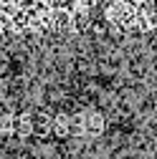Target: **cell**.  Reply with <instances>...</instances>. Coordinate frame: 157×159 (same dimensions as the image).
I'll return each mask as SVG.
<instances>
[{
	"label": "cell",
	"instance_id": "6da1fadb",
	"mask_svg": "<svg viewBox=\"0 0 157 159\" xmlns=\"http://www.w3.org/2000/svg\"><path fill=\"white\" fill-rule=\"evenodd\" d=\"M86 129H89L91 134H94V131L99 134V131L104 129V119H102L99 114H89V124H86Z\"/></svg>",
	"mask_w": 157,
	"mask_h": 159
}]
</instances>
